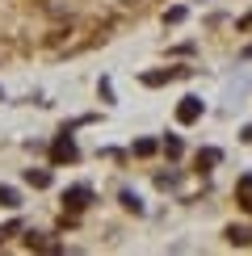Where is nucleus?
I'll return each instance as SVG.
<instances>
[{
    "label": "nucleus",
    "instance_id": "nucleus-1",
    "mask_svg": "<svg viewBox=\"0 0 252 256\" xmlns=\"http://www.w3.org/2000/svg\"><path fill=\"white\" fill-rule=\"evenodd\" d=\"M176 118H181V122H198V118H202V101H198V97H185L181 110H176Z\"/></svg>",
    "mask_w": 252,
    "mask_h": 256
},
{
    "label": "nucleus",
    "instance_id": "nucleus-2",
    "mask_svg": "<svg viewBox=\"0 0 252 256\" xmlns=\"http://www.w3.org/2000/svg\"><path fill=\"white\" fill-rule=\"evenodd\" d=\"M88 198H92V194H88V185H76L72 194H63V202H68V206H76V210H80V206H84Z\"/></svg>",
    "mask_w": 252,
    "mask_h": 256
},
{
    "label": "nucleus",
    "instance_id": "nucleus-3",
    "mask_svg": "<svg viewBox=\"0 0 252 256\" xmlns=\"http://www.w3.org/2000/svg\"><path fill=\"white\" fill-rule=\"evenodd\" d=\"M0 206H8V210H17V206H21V198H17V189H13V185H0Z\"/></svg>",
    "mask_w": 252,
    "mask_h": 256
},
{
    "label": "nucleus",
    "instance_id": "nucleus-4",
    "mask_svg": "<svg viewBox=\"0 0 252 256\" xmlns=\"http://www.w3.org/2000/svg\"><path fill=\"white\" fill-rule=\"evenodd\" d=\"M55 160H76V147H72L68 138H59L55 143Z\"/></svg>",
    "mask_w": 252,
    "mask_h": 256
},
{
    "label": "nucleus",
    "instance_id": "nucleus-5",
    "mask_svg": "<svg viewBox=\"0 0 252 256\" xmlns=\"http://www.w3.org/2000/svg\"><path fill=\"white\" fill-rule=\"evenodd\" d=\"M240 202H244V206L252 210V176H244V180H240Z\"/></svg>",
    "mask_w": 252,
    "mask_h": 256
},
{
    "label": "nucleus",
    "instance_id": "nucleus-6",
    "mask_svg": "<svg viewBox=\"0 0 252 256\" xmlns=\"http://www.w3.org/2000/svg\"><path fill=\"white\" fill-rule=\"evenodd\" d=\"M26 180H30V185H50V172H34V168H30V172H26Z\"/></svg>",
    "mask_w": 252,
    "mask_h": 256
},
{
    "label": "nucleus",
    "instance_id": "nucleus-7",
    "mask_svg": "<svg viewBox=\"0 0 252 256\" xmlns=\"http://www.w3.org/2000/svg\"><path fill=\"white\" fill-rule=\"evenodd\" d=\"M134 152H139V156H152V152H156V143H152V138H143V143H134Z\"/></svg>",
    "mask_w": 252,
    "mask_h": 256
},
{
    "label": "nucleus",
    "instance_id": "nucleus-8",
    "mask_svg": "<svg viewBox=\"0 0 252 256\" xmlns=\"http://www.w3.org/2000/svg\"><path fill=\"white\" fill-rule=\"evenodd\" d=\"M198 164H218V152H214V147H210V152H202V156H198Z\"/></svg>",
    "mask_w": 252,
    "mask_h": 256
},
{
    "label": "nucleus",
    "instance_id": "nucleus-9",
    "mask_svg": "<svg viewBox=\"0 0 252 256\" xmlns=\"http://www.w3.org/2000/svg\"><path fill=\"white\" fill-rule=\"evenodd\" d=\"M122 206H126V210H143V206H139V198H134V194H122Z\"/></svg>",
    "mask_w": 252,
    "mask_h": 256
},
{
    "label": "nucleus",
    "instance_id": "nucleus-10",
    "mask_svg": "<svg viewBox=\"0 0 252 256\" xmlns=\"http://www.w3.org/2000/svg\"><path fill=\"white\" fill-rule=\"evenodd\" d=\"M240 26H244V30H252V13H248V17H244V21H240Z\"/></svg>",
    "mask_w": 252,
    "mask_h": 256
},
{
    "label": "nucleus",
    "instance_id": "nucleus-11",
    "mask_svg": "<svg viewBox=\"0 0 252 256\" xmlns=\"http://www.w3.org/2000/svg\"><path fill=\"white\" fill-rule=\"evenodd\" d=\"M244 138H252V126H248V130H244Z\"/></svg>",
    "mask_w": 252,
    "mask_h": 256
}]
</instances>
